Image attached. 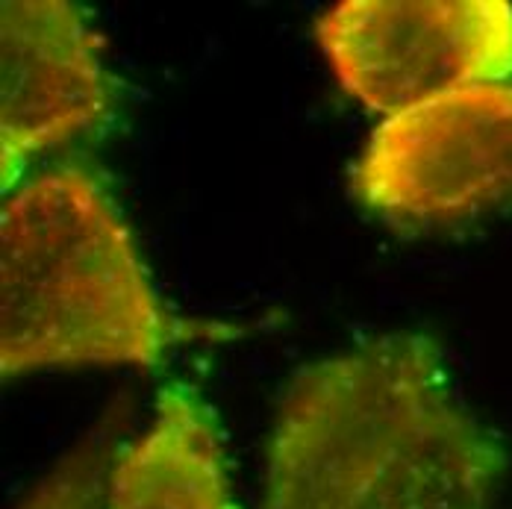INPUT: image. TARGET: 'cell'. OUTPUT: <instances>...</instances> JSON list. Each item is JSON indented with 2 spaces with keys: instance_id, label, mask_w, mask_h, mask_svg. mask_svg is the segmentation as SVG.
Here are the masks:
<instances>
[{
  "instance_id": "6da1fadb",
  "label": "cell",
  "mask_w": 512,
  "mask_h": 509,
  "mask_svg": "<svg viewBox=\"0 0 512 509\" xmlns=\"http://www.w3.org/2000/svg\"><path fill=\"white\" fill-rule=\"evenodd\" d=\"M507 468L439 348L395 333L307 365L271 427L262 509H486Z\"/></svg>"
},
{
  "instance_id": "7a4b0ae2",
  "label": "cell",
  "mask_w": 512,
  "mask_h": 509,
  "mask_svg": "<svg viewBox=\"0 0 512 509\" xmlns=\"http://www.w3.org/2000/svg\"><path fill=\"white\" fill-rule=\"evenodd\" d=\"M198 333L162 306L130 227L86 168L56 165L3 198V380L74 365L154 368Z\"/></svg>"
},
{
  "instance_id": "3957f363",
  "label": "cell",
  "mask_w": 512,
  "mask_h": 509,
  "mask_svg": "<svg viewBox=\"0 0 512 509\" xmlns=\"http://www.w3.org/2000/svg\"><path fill=\"white\" fill-rule=\"evenodd\" d=\"M315 36L342 89L383 118L512 77L507 0H342Z\"/></svg>"
},
{
  "instance_id": "277c9868",
  "label": "cell",
  "mask_w": 512,
  "mask_h": 509,
  "mask_svg": "<svg viewBox=\"0 0 512 509\" xmlns=\"http://www.w3.org/2000/svg\"><path fill=\"white\" fill-rule=\"evenodd\" d=\"M354 195L395 224L468 221L512 198V83L468 86L383 118Z\"/></svg>"
},
{
  "instance_id": "5b68a950",
  "label": "cell",
  "mask_w": 512,
  "mask_h": 509,
  "mask_svg": "<svg viewBox=\"0 0 512 509\" xmlns=\"http://www.w3.org/2000/svg\"><path fill=\"white\" fill-rule=\"evenodd\" d=\"M101 51V36L77 3H0L3 195L12 192L27 159L109 124L112 89Z\"/></svg>"
},
{
  "instance_id": "8992f818",
  "label": "cell",
  "mask_w": 512,
  "mask_h": 509,
  "mask_svg": "<svg viewBox=\"0 0 512 509\" xmlns=\"http://www.w3.org/2000/svg\"><path fill=\"white\" fill-rule=\"evenodd\" d=\"M101 509H239L212 407L168 383L148 430L112 459Z\"/></svg>"
},
{
  "instance_id": "52a82bcc",
  "label": "cell",
  "mask_w": 512,
  "mask_h": 509,
  "mask_svg": "<svg viewBox=\"0 0 512 509\" xmlns=\"http://www.w3.org/2000/svg\"><path fill=\"white\" fill-rule=\"evenodd\" d=\"M109 436V430L95 433L71 448L36 483V489L12 509H101L106 477L121 448Z\"/></svg>"
}]
</instances>
